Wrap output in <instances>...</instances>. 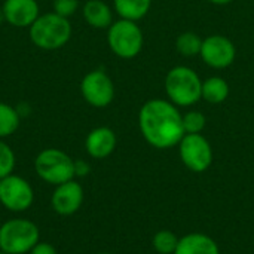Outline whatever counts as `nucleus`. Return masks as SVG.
Returning <instances> with one entry per match:
<instances>
[{"instance_id": "obj_1", "label": "nucleus", "mask_w": 254, "mask_h": 254, "mask_svg": "<svg viewBox=\"0 0 254 254\" xmlns=\"http://www.w3.org/2000/svg\"><path fill=\"white\" fill-rule=\"evenodd\" d=\"M138 127L144 140L155 149L179 146L185 135L183 115L170 100H149L138 113Z\"/></svg>"}, {"instance_id": "obj_2", "label": "nucleus", "mask_w": 254, "mask_h": 254, "mask_svg": "<svg viewBox=\"0 0 254 254\" xmlns=\"http://www.w3.org/2000/svg\"><path fill=\"white\" fill-rule=\"evenodd\" d=\"M30 40L43 51H57L67 45L71 37V24L67 18L55 12L40 13L28 28Z\"/></svg>"}, {"instance_id": "obj_3", "label": "nucleus", "mask_w": 254, "mask_h": 254, "mask_svg": "<svg viewBox=\"0 0 254 254\" xmlns=\"http://www.w3.org/2000/svg\"><path fill=\"white\" fill-rule=\"evenodd\" d=\"M165 94L177 107H190L202 98V80L186 65L171 68L165 76Z\"/></svg>"}, {"instance_id": "obj_4", "label": "nucleus", "mask_w": 254, "mask_h": 254, "mask_svg": "<svg viewBox=\"0 0 254 254\" xmlns=\"http://www.w3.org/2000/svg\"><path fill=\"white\" fill-rule=\"evenodd\" d=\"M107 43L116 57L131 60L141 52L144 37L135 21L121 18L107 28Z\"/></svg>"}, {"instance_id": "obj_5", "label": "nucleus", "mask_w": 254, "mask_h": 254, "mask_svg": "<svg viewBox=\"0 0 254 254\" xmlns=\"http://www.w3.org/2000/svg\"><path fill=\"white\" fill-rule=\"evenodd\" d=\"M39 237V228L31 220L12 219L0 228V250L7 254L30 253Z\"/></svg>"}, {"instance_id": "obj_6", "label": "nucleus", "mask_w": 254, "mask_h": 254, "mask_svg": "<svg viewBox=\"0 0 254 254\" xmlns=\"http://www.w3.org/2000/svg\"><path fill=\"white\" fill-rule=\"evenodd\" d=\"M37 176L51 185H63L74 177V161L60 149H45L34 159Z\"/></svg>"}, {"instance_id": "obj_7", "label": "nucleus", "mask_w": 254, "mask_h": 254, "mask_svg": "<svg viewBox=\"0 0 254 254\" xmlns=\"http://www.w3.org/2000/svg\"><path fill=\"white\" fill-rule=\"evenodd\" d=\"M180 159L192 173H204L213 164V149L202 134H185L179 143Z\"/></svg>"}, {"instance_id": "obj_8", "label": "nucleus", "mask_w": 254, "mask_h": 254, "mask_svg": "<svg viewBox=\"0 0 254 254\" xmlns=\"http://www.w3.org/2000/svg\"><path fill=\"white\" fill-rule=\"evenodd\" d=\"M80 94L89 106L103 109L115 98V83L104 70H92L83 76Z\"/></svg>"}, {"instance_id": "obj_9", "label": "nucleus", "mask_w": 254, "mask_h": 254, "mask_svg": "<svg viewBox=\"0 0 254 254\" xmlns=\"http://www.w3.org/2000/svg\"><path fill=\"white\" fill-rule=\"evenodd\" d=\"M0 202L10 211H25L34 202V190L25 179L10 174L0 180Z\"/></svg>"}, {"instance_id": "obj_10", "label": "nucleus", "mask_w": 254, "mask_h": 254, "mask_svg": "<svg viewBox=\"0 0 254 254\" xmlns=\"http://www.w3.org/2000/svg\"><path fill=\"white\" fill-rule=\"evenodd\" d=\"M199 55L207 65L213 68H226L235 61L237 48L226 36L211 34L202 40Z\"/></svg>"}, {"instance_id": "obj_11", "label": "nucleus", "mask_w": 254, "mask_h": 254, "mask_svg": "<svg viewBox=\"0 0 254 254\" xmlns=\"http://www.w3.org/2000/svg\"><path fill=\"white\" fill-rule=\"evenodd\" d=\"M4 22L16 28H30L39 18L40 7L37 0H4L1 4Z\"/></svg>"}, {"instance_id": "obj_12", "label": "nucleus", "mask_w": 254, "mask_h": 254, "mask_svg": "<svg viewBox=\"0 0 254 254\" xmlns=\"http://www.w3.org/2000/svg\"><path fill=\"white\" fill-rule=\"evenodd\" d=\"M82 202H83V189L74 180H68L63 185H58L51 199L54 211L61 216L74 214L82 207Z\"/></svg>"}, {"instance_id": "obj_13", "label": "nucleus", "mask_w": 254, "mask_h": 254, "mask_svg": "<svg viewBox=\"0 0 254 254\" xmlns=\"http://www.w3.org/2000/svg\"><path fill=\"white\" fill-rule=\"evenodd\" d=\"M116 134L109 127L94 128L85 140V149L88 155L94 159H104L110 156L116 149Z\"/></svg>"}, {"instance_id": "obj_14", "label": "nucleus", "mask_w": 254, "mask_h": 254, "mask_svg": "<svg viewBox=\"0 0 254 254\" xmlns=\"http://www.w3.org/2000/svg\"><path fill=\"white\" fill-rule=\"evenodd\" d=\"M174 254H220V249L211 237L201 232H192L179 238Z\"/></svg>"}, {"instance_id": "obj_15", "label": "nucleus", "mask_w": 254, "mask_h": 254, "mask_svg": "<svg viewBox=\"0 0 254 254\" xmlns=\"http://www.w3.org/2000/svg\"><path fill=\"white\" fill-rule=\"evenodd\" d=\"M82 13H83L85 21L88 22V25H91L94 28L104 30L113 24L112 9L103 0H88L82 7Z\"/></svg>"}, {"instance_id": "obj_16", "label": "nucleus", "mask_w": 254, "mask_h": 254, "mask_svg": "<svg viewBox=\"0 0 254 254\" xmlns=\"http://www.w3.org/2000/svg\"><path fill=\"white\" fill-rule=\"evenodd\" d=\"M113 4L122 19L137 22L149 13L152 0H113Z\"/></svg>"}, {"instance_id": "obj_17", "label": "nucleus", "mask_w": 254, "mask_h": 254, "mask_svg": "<svg viewBox=\"0 0 254 254\" xmlns=\"http://www.w3.org/2000/svg\"><path fill=\"white\" fill-rule=\"evenodd\" d=\"M229 85L220 76H213L202 80V98L211 104H220L229 97Z\"/></svg>"}, {"instance_id": "obj_18", "label": "nucleus", "mask_w": 254, "mask_h": 254, "mask_svg": "<svg viewBox=\"0 0 254 254\" xmlns=\"http://www.w3.org/2000/svg\"><path fill=\"white\" fill-rule=\"evenodd\" d=\"M21 124L19 112L7 103L0 101V138L12 135Z\"/></svg>"}, {"instance_id": "obj_19", "label": "nucleus", "mask_w": 254, "mask_h": 254, "mask_svg": "<svg viewBox=\"0 0 254 254\" xmlns=\"http://www.w3.org/2000/svg\"><path fill=\"white\" fill-rule=\"evenodd\" d=\"M202 46V39L193 31H185L176 39V49L183 57L199 55Z\"/></svg>"}, {"instance_id": "obj_20", "label": "nucleus", "mask_w": 254, "mask_h": 254, "mask_svg": "<svg viewBox=\"0 0 254 254\" xmlns=\"http://www.w3.org/2000/svg\"><path fill=\"white\" fill-rule=\"evenodd\" d=\"M177 244H179V238L176 237L174 232L168 229L158 231L152 240V246L158 254H174Z\"/></svg>"}, {"instance_id": "obj_21", "label": "nucleus", "mask_w": 254, "mask_h": 254, "mask_svg": "<svg viewBox=\"0 0 254 254\" xmlns=\"http://www.w3.org/2000/svg\"><path fill=\"white\" fill-rule=\"evenodd\" d=\"M207 125V118L202 112L190 110L183 115L185 134H201Z\"/></svg>"}, {"instance_id": "obj_22", "label": "nucleus", "mask_w": 254, "mask_h": 254, "mask_svg": "<svg viewBox=\"0 0 254 254\" xmlns=\"http://www.w3.org/2000/svg\"><path fill=\"white\" fill-rule=\"evenodd\" d=\"M15 168V153L7 143L0 138V180L10 176Z\"/></svg>"}, {"instance_id": "obj_23", "label": "nucleus", "mask_w": 254, "mask_h": 254, "mask_svg": "<svg viewBox=\"0 0 254 254\" xmlns=\"http://www.w3.org/2000/svg\"><path fill=\"white\" fill-rule=\"evenodd\" d=\"M54 10L57 15L60 16H64V18H70L73 16L77 9H79V0H54V4H52Z\"/></svg>"}, {"instance_id": "obj_24", "label": "nucleus", "mask_w": 254, "mask_h": 254, "mask_svg": "<svg viewBox=\"0 0 254 254\" xmlns=\"http://www.w3.org/2000/svg\"><path fill=\"white\" fill-rule=\"evenodd\" d=\"M30 254H57V250L52 244L49 243H37L33 249Z\"/></svg>"}, {"instance_id": "obj_25", "label": "nucleus", "mask_w": 254, "mask_h": 254, "mask_svg": "<svg viewBox=\"0 0 254 254\" xmlns=\"http://www.w3.org/2000/svg\"><path fill=\"white\" fill-rule=\"evenodd\" d=\"M91 171V167L86 161H74V177H85Z\"/></svg>"}, {"instance_id": "obj_26", "label": "nucleus", "mask_w": 254, "mask_h": 254, "mask_svg": "<svg viewBox=\"0 0 254 254\" xmlns=\"http://www.w3.org/2000/svg\"><path fill=\"white\" fill-rule=\"evenodd\" d=\"M210 3H213V4H217V6H225V4H229V3H232L234 0H208Z\"/></svg>"}, {"instance_id": "obj_27", "label": "nucleus", "mask_w": 254, "mask_h": 254, "mask_svg": "<svg viewBox=\"0 0 254 254\" xmlns=\"http://www.w3.org/2000/svg\"><path fill=\"white\" fill-rule=\"evenodd\" d=\"M4 21V16H3V12H1V7H0V22Z\"/></svg>"}, {"instance_id": "obj_28", "label": "nucleus", "mask_w": 254, "mask_h": 254, "mask_svg": "<svg viewBox=\"0 0 254 254\" xmlns=\"http://www.w3.org/2000/svg\"><path fill=\"white\" fill-rule=\"evenodd\" d=\"M0 254H7V253H4V252H0Z\"/></svg>"}, {"instance_id": "obj_29", "label": "nucleus", "mask_w": 254, "mask_h": 254, "mask_svg": "<svg viewBox=\"0 0 254 254\" xmlns=\"http://www.w3.org/2000/svg\"><path fill=\"white\" fill-rule=\"evenodd\" d=\"M0 228H1V220H0Z\"/></svg>"}, {"instance_id": "obj_30", "label": "nucleus", "mask_w": 254, "mask_h": 254, "mask_svg": "<svg viewBox=\"0 0 254 254\" xmlns=\"http://www.w3.org/2000/svg\"><path fill=\"white\" fill-rule=\"evenodd\" d=\"M100 254H110V253H100Z\"/></svg>"}]
</instances>
